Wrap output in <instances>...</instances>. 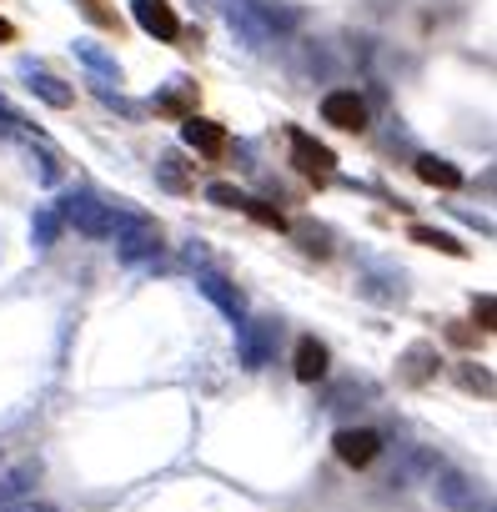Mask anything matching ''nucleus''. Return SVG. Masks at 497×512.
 Returning <instances> with one entry per match:
<instances>
[{
	"label": "nucleus",
	"mask_w": 497,
	"mask_h": 512,
	"mask_svg": "<svg viewBox=\"0 0 497 512\" xmlns=\"http://www.w3.org/2000/svg\"><path fill=\"white\" fill-rule=\"evenodd\" d=\"M417 176H422L427 186H437V191H457V186H462V171H457L452 161H437V156H422V161H417Z\"/></svg>",
	"instance_id": "6e6552de"
},
{
	"label": "nucleus",
	"mask_w": 497,
	"mask_h": 512,
	"mask_svg": "<svg viewBox=\"0 0 497 512\" xmlns=\"http://www.w3.org/2000/svg\"><path fill=\"white\" fill-rule=\"evenodd\" d=\"M287 146H292V166L312 181V186H327L332 171H337V151L322 146L317 136H307L302 126H287Z\"/></svg>",
	"instance_id": "f257e3e1"
},
{
	"label": "nucleus",
	"mask_w": 497,
	"mask_h": 512,
	"mask_svg": "<svg viewBox=\"0 0 497 512\" xmlns=\"http://www.w3.org/2000/svg\"><path fill=\"white\" fill-rule=\"evenodd\" d=\"M407 236H412V241H422V246H432V251H442V256H467V246H462L457 236H447V231H432V226H407Z\"/></svg>",
	"instance_id": "9d476101"
},
{
	"label": "nucleus",
	"mask_w": 497,
	"mask_h": 512,
	"mask_svg": "<svg viewBox=\"0 0 497 512\" xmlns=\"http://www.w3.org/2000/svg\"><path fill=\"white\" fill-rule=\"evenodd\" d=\"M131 16H136V26H141L146 36H156V41H181V16L171 11V0H136Z\"/></svg>",
	"instance_id": "20e7f679"
},
{
	"label": "nucleus",
	"mask_w": 497,
	"mask_h": 512,
	"mask_svg": "<svg viewBox=\"0 0 497 512\" xmlns=\"http://www.w3.org/2000/svg\"><path fill=\"white\" fill-rule=\"evenodd\" d=\"M322 121L337 126V131H347V136H362L367 121H372V111H367V101H362L357 91H332V96L322 101Z\"/></svg>",
	"instance_id": "f03ea898"
},
{
	"label": "nucleus",
	"mask_w": 497,
	"mask_h": 512,
	"mask_svg": "<svg viewBox=\"0 0 497 512\" xmlns=\"http://www.w3.org/2000/svg\"><path fill=\"white\" fill-rule=\"evenodd\" d=\"M0 41H6V46H11V41H21V31H16L6 16H0Z\"/></svg>",
	"instance_id": "f8f14e48"
},
{
	"label": "nucleus",
	"mask_w": 497,
	"mask_h": 512,
	"mask_svg": "<svg viewBox=\"0 0 497 512\" xmlns=\"http://www.w3.org/2000/svg\"><path fill=\"white\" fill-rule=\"evenodd\" d=\"M211 201H221V206H231V211H246L252 221H262L267 231H287V216L282 211H272L267 201H257V196H241V191H231V186H211L206 191Z\"/></svg>",
	"instance_id": "39448f33"
},
{
	"label": "nucleus",
	"mask_w": 497,
	"mask_h": 512,
	"mask_svg": "<svg viewBox=\"0 0 497 512\" xmlns=\"http://www.w3.org/2000/svg\"><path fill=\"white\" fill-rule=\"evenodd\" d=\"M76 6H81V16H86L91 26H101L106 36H116V41L126 36V21L111 11V0H76Z\"/></svg>",
	"instance_id": "1a4fd4ad"
},
{
	"label": "nucleus",
	"mask_w": 497,
	"mask_h": 512,
	"mask_svg": "<svg viewBox=\"0 0 497 512\" xmlns=\"http://www.w3.org/2000/svg\"><path fill=\"white\" fill-rule=\"evenodd\" d=\"M181 136H186V146L191 151H201V156H226V126H216V121H206V116H186L181 121Z\"/></svg>",
	"instance_id": "423d86ee"
},
{
	"label": "nucleus",
	"mask_w": 497,
	"mask_h": 512,
	"mask_svg": "<svg viewBox=\"0 0 497 512\" xmlns=\"http://www.w3.org/2000/svg\"><path fill=\"white\" fill-rule=\"evenodd\" d=\"M292 372H297V382H322L332 372V352L317 337H302L297 342V357H292Z\"/></svg>",
	"instance_id": "0eeeda50"
},
{
	"label": "nucleus",
	"mask_w": 497,
	"mask_h": 512,
	"mask_svg": "<svg viewBox=\"0 0 497 512\" xmlns=\"http://www.w3.org/2000/svg\"><path fill=\"white\" fill-rule=\"evenodd\" d=\"M332 452H337V462H347V467H372L377 452H382V432H372V427H342V432L332 437Z\"/></svg>",
	"instance_id": "7ed1b4c3"
},
{
	"label": "nucleus",
	"mask_w": 497,
	"mask_h": 512,
	"mask_svg": "<svg viewBox=\"0 0 497 512\" xmlns=\"http://www.w3.org/2000/svg\"><path fill=\"white\" fill-rule=\"evenodd\" d=\"M477 317H482V332H492V297H482V307H477Z\"/></svg>",
	"instance_id": "9b49d317"
}]
</instances>
